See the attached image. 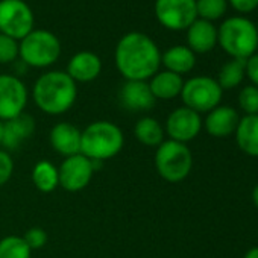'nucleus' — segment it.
<instances>
[{
	"instance_id": "nucleus-1",
	"label": "nucleus",
	"mask_w": 258,
	"mask_h": 258,
	"mask_svg": "<svg viewBox=\"0 0 258 258\" xmlns=\"http://www.w3.org/2000/svg\"><path fill=\"white\" fill-rule=\"evenodd\" d=\"M118 73L126 81H149L161 66V52L157 43L143 32L123 35L114 52Z\"/></svg>"
},
{
	"instance_id": "nucleus-2",
	"label": "nucleus",
	"mask_w": 258,
	"mask_h": 258,
	"mask_svg": "<svg viewBox=\"0 0 258 258\" xmlns=\"http://www.w3.org/2000/svg\"><path fill=\"white\" fill-rule=\"evenodd\" d=\"M78 84L61 70L43 73L32 87V99L47 115H61L76 102Z\"/></svg>"
},
{
	"instance_id": "nucleus-3",
	"label": "nucleus",
	"mask_w": 258,
	"mask_h": 258,
	"mask_svg": "<svg viewBox=\"0 0 258 258\" xmlns=\"http://www.w3.org/2000/svg\"><path fill=\"white\" fill-rule=\"evenodd\" d=\"M124 146V136L120 126L108 120L90 123L81 137V154L94 163L114 158Z\"/></svg>"
},
{
	"instance_id": "nucleus-4",
	"label": "nucleus",
	"mask_w": 258,
	"mask_h": 258,
	"mask_svg": "<svg viewBox=\"0 0 258 258\" xmlns=\"http://www.w3.org/2000/svg\"><path fill=\"white\" fill-rule=\"evenodd\" d=\"M217 44L234 59H247L258 49V32L246 17L226 19L217 28Z\"/></svg>"
},
{
	"instance_id": "nucleus-5",
	"label": "nucleus",
	"mask_w": 258,
	"mask_h": 258,
	"mask_svg": "<svg viewBox=\"0 0 258 258\" xmlns=\"http://www.w3.org/2000/svg\"><path fill=\"white\" fill-rule=\"evenodd\" d=\"M59 38L46 29H34L19 41V58L26 67L46 69L61 56Z\"/></svg>"
},
{
	"instance_id": "nucleus-6",
	"label": "nucleus",
	"mask_w": 258,
	"mask_h": 258,
	"mask_svg": "<svg viewBox=\"0 0 258 258\" xmlns=\"http://www.w3.org/2000/svg\"><path fill=\"white\" fill-rule=\"evenodd\" d=\"M158 175L172 184L184 181L193 169V154L184 143L164 140L155 151L154 157Z\"/></svg>"
},
{
	"instance_id": "nucleus-7",
	"label": "nucleus",
	"mask_w": 258,
	"mask_h": 258,
	"mask_svg": "<svg viewBox=\"0 0 258 258\" xmlns=\"http://www.w3.org/2000/svg\"><path fill=\"white\" fill-rule=\"evenodd\" d=\"M223 90L214 78L210 76H195L184 81L181 91V99L184 106L196 111L198 114L210 112L220 105Z\"/></svg>"
},
{
	"instance_id": "nucleus-8",
	"label": "nucleus",
	"mask_w": 258,
	"mask_h": 258,
	"mask_svg": "<svg viewBox=\"0 0 258 258\" xmlns=\"http://www.w3.org/2000/svg\"><path fill=\"white\" fill-rule=\"evenodd\" d=\"M34 31V13L25 0H0V34L17 41Z\"/></svg>"
},
{
	"instance_id": "nucleus-9",
	"label": "nucleus",
	"mask_w": 258,
	"mask_h": 258,
	"mask_svg": "<svg viewBox=\"0 0 258 258\" xmlns=\"http://www.w3.org/2000/svg\"><path fill=\"white\" fill-rule=\"evenodd\" d=\"M155 17L169 31H187L198 19L196 0H155Z\"/></svg>"
},
{
	"instance_id": "nucleus-10",
	"label": "nucleus",
	"mask_w": 258,
	"mask_h": 258,
	"mask_svg": "<svg viewBox=\"0 0 258 258\" xmlns=\"http://www.w3.org/2000/svg\"><path fill=\"white\" fill-rule=\"evenodd\" d=\"M29 93L25 82L14 75H0V120L7 121L25 112Z\"/></svg>"
},
{
	"instance_id": "nucleus-11",
	"label": "nucleus",
	"mask_w": 258,
	"mask_h": 258,
	"mask_svg": "<svg viewBox=\"0 0 258 258\" xmlns=\"http://www.w3.org/2000/svg\"><path fill=\"white\" fill-rule=\"evenodd\" d=\"M97 164L100 163H94L82 154L64 158V161L58 167L59 185L70 193L84 190L90 184Z\"/></svg>"
},
{
	"instance_id": "nucleus-12",
	"label": "nucleus",
	"mask_w": 258,
	"mask_h": 258,
	"mask_svg": "<svg viewBox=\"0 0 258 258\" xmlns=\"http://www.w3.org/2000/svg\"><path fill=\"white\" fill-rule=\"evenodd\" d=\"M202 126L204 121L201 114L187 106H179L167 115L164 133L169 136V140L187 145L199 136Z\"/></svg>"
},
{
	"instance_id": "nucleus-13",
	"label": "nucleus",
	"mask_w": 258,
	"mask_h": 258,
	"mask_svg": "<svg viewBox=\"0 0 258 258\" xmlns=\"http://www.w3.org/2000/svg\"><path fill=\"white\" fill-rule=\"evenodd\" d=\"M118 99L120 103L131 112L149 111L157 102L148 81H126L120 88Z\"/></svg>"
},
{
	"instance_id": "nucleus-14",
	"label": "nucleus",
	"mask_w": 258,
	"mask_h": 258,
	"mask_svg": "<svg viewBox=\"0 0 258 258\" xmlns=\"http://www.w3.org/2000/svg\"><path fill=\"white\" fill-rule=\"evenodd\" d=\"M238 121L240 115L235 108L228 105H219L207 114L204 120V127L208 136L214 139H226L235 134Z\"/></svg>"
},
{
	"instance_id": "nucleus-15",
	"label": "nucleus",
	"mask_w": 258,
	"mask_h": 258,
	"mask_svg": "<svg viewBox=\"0 0 258 258\" xmlns=\"http://www.w3.org/2000/svg\"><path fill=\"white\" fill-rule=\"evenodd\" d=\"M81 137L82 131L78 126L69 121H61L50 129L49 142L56 154L69 158L81 154Z\"/></svg>"
},
{
	"instance_id": "nucleus-16",
	"label": "nucleus",
	"mask_w": 258,
	"mask_h": 258,
	"mask_svg": "<svg viewBox=\"0 0 258 258\" xmlns=\"http://www.w3.org/2000/svg\"><path fill=\"white\" fill-rule=\"evenodd\" d=\"M35 133V120L32 115L23 112L19 117L4 121L2 146L5 151H19L25 142H28Z\"/></svg>"
},
{
	"instance_id": "nucleus-17",
	"label": "nucleus",
	"mask_w": 258,
	"mask_h": 258,
	"mask_svg": "<svg viewBox=\"0 0 258 258\" xmlns=\"http://www.w3.org/2000/svg\"><path fill=\"white\" fill-rule=\"evenodd\" d=\"M102 72V59L99 55L90 50H82L75 53L67 64V75L78 84L93 82L99 78Z\"/></svg>"
},
{
	"instance_id": "nucleus-18",
	"label": "nucleus",
	"mask_w": 258,
	"mask_h": 258,
	"mask_svg": "<svg viewBox=\"0 0 258 258\" xmlns=\"http://www.w3.org/2000/svg\"><path fill=\"white\" fill-rule=\"evenodd\" d=\"M187 47L193 53H208L217 44V28L214 23L196 19L187 28Z\"/></svg>"
},
{
	"instance_id": "nucleus-19",
	"label": "nucleus",
	"mask_w": 258,
	"mask_h": 258,
	"mask_svg": "<svg viewBox=\"0 0 258 258\" xmlns=\"http://www.w3.org/2000/svg\"><path fill=\"white\" fill-rule=\"evenodd\" d=\"M149 87L154 94V97L158 100H172L178 96H181L184 79L182 76L172 73L169 70L157 72L149 79Z\"/></svg>"
},
{
	"instance_id": "nucleus-20",
	"label": "nucleus",
	"mask_w": 258,
	"mask_h": 258,
	"mask_svg": "<svg viewBox=\"0 0 258 258\" xmlns=\"http://www.w3.org/2000/svg\"><path fill=\"white\" fill-rule=\"evenodd\" d=\"M234 136L241 152L258 158V114L241 117Z\"/></svg>"
},
{
	"instance_id": "nucleus-21",
	"label": "nucleus",
	"mask_w": 258,
	"mask_h": 258,
	"mask_svg": "<svg viewBox=\"0 0 258 258\" xmlns=\"http://www.w3.org/2000/svg\"><path fill=\"white\" fill-rule=\"evenodd\" d=\"M161 64L166 70L182 76L195 69L196 53H193L187 46H173L161 53Z\"/></svg>"
},
{
	"instance_id": "nucleus-22",
	"label": "nucleus",
	"mask_w": 258,
	"mask_h": 258,
	"mask_svg": "<svg viewBox=\"0 0 258 258\" xmlns=\"http://www.w3.org/2000/svg\"><path fill=\"white\" fill-rule=\"evenodd\" d=\"M136 139L148 146V148H158L164 142V126L155 117H142L134 126Z\"/></svg>"
},
{
	"instance_id": "nucleus-23",
	"label": "nucleus",
	"mask_w": 258,
	"mask_h": 258,
	"mask_svg": "<svg viewBox=\"0 0 258 258\" xmlns=\"http://www.w3.org/2000/svg\"><path fill=\"white\" fill-rule=\"evenodd\" d=\"M32 182L41 193H52L59 187V172L50 161L41 160L32 169Z\"/></svg>"
},
{
	"instance_id": "nucleus-24",
	"label": "nucleus",
	"mask_w": 258,
	"mask_h": 258,
	"mask_svg": "<svg viewBox=\"0 0 258 258\" xmlns=\"http://www.w3.org/2000/svg\"><path fill=\"white\" fill-rule=\"evenodd\" d=\"M244 67H246V59H231L228 62H225L219 72V76H217V84L220 85L222 90H232L235 87H238L244 76H246V72H244Z\"/></svg>"
},
{
	"instance_id": "nucleus-25",
	"label": "nucleus",
	"mask_w": 258,
	"mask_h": 258,
	"mask_svg": "<svg viewBox=\"0 0 258 258\" xmlns=\"http://www.w3.org/2000/svg\"><path fill=\"white\" fill-rule=\"evenodd\" d=\"M0 258H32V250L22 235H7L0 240Z\"/></svg>"
},
{
	"instance_id": "nucleus-26",
	"label": "nucleus",
	"mask_w": 258,
	"mask_h": 258,
	"mask_svg": "<svg viewBox=\"0 0 258 258\" xmlns=\"http://www.w3.org/2000/svg\"><path fill=\"white\" fill-rule=\"evenodd\" d=\"M228 2L226 0H196V13L198 19L214 22L225 16Z\"/></svg>"
},
{
	"instance_id": "nucleus-27",
	"label": "nucleus",
	"mask_w": 258,
	"mask_h": 258,
	"mask_svg": "<svg viewBox=\"0 0 258 258\" xmlns=\"http://www.w3.org/2000/svg\"><path fill=\"white\" fill-rule=\"evenodd\" d=\"M238 106L244 112V115H256L258 114V87L255 85L243 87L238 93Z\"/></svg>"
},
{
	"instance_id": "nucleus-28",
	"label": "nucleus",
	"mask_w": 258,
	"mask_h": 258,
	"mask_svg": "<svg viewBox=\"0 0 258 258\" xmlns=\"http://www.w3.org/2000/svg\"><path fill=\"white\" fill-rule=\"evenodd\" d=\"M19 58V41L0 34V64H10Z\"/></svg>"
},
{
	"instance_id": "nucleus-29",
	"label": "nucleus",
	"mask_w": 258,
	"mask_h": 258,
	"mask_svg": "<svg viewBox=\"0 0 258 258\" xmlns=\"http://www.w3.org/2000/svg\"><path fill=\"white\" fill-rule=\"evenodd\" d=\"M26 241V244L31 247V250H37V249H43L47 243V232L43 229V228H38V226H34V228H29L25 235H22Z\"/></svg>"
},
{
	"instance_id": "nucleus-30",
	"label": "nucleus",
	"mask_w": 258,
	"mask_h": 258,
	"mask_svg": "<svg viewBox=\"0 0 258 258\" xmlns=\"http://www.w3.org/2000/svg\"><path fill=\"white\" fill-rule=\"evenodd\" d=\"M14 173V160L5 149H0V187H4Z\"/></svg>"
},
{
	"instance_id": "nucleus-31",
	"label": "nucleus",
	"mask_w": 258,
	"mask_h": 258,
	"mask_svg": "<svg viewBox=\"0 0 258 258\" xmlns=\"http://www.w3.org/2000/svg\"><path fill=\"white\" fill-rule=\"evenodd\" d=\"M246 76L252 82V85L258 87V53H253L246 59V67H244Z\"/></svg>"
},
{
	"instance_id": "nucleus-32",
	"label": "nucleus",
	"mask_w": 258,
	"mask_h": 258,
	"mask_svg": "<svg viewBox=\"0 0 258 258\" xmlns=\"http://www.w3.org/2000/svg\"><path fill=\"white\" fill-rule=\"evenodd\" d=\"M226 2L241 14L252 13L258 8V0H226Z\"/></svg>"
},
{
	"instance_id": "nucleus-33",
	"label": "nucleus",
	"mask_w": 258,
	"mask_h": 258,
	"mask_svg": "<svg viewBox=\"0 0 258 258\" xmlns=\"http://www.w3.org/2000/svg\"><path fill=\"white\" fill-rule=\"evenodd\" d=\"M243 258H258V246L250 247V249L244 253V256H243Z\"/></svg>"
},
{
	"instance_id": "nucleus-34",
	"label": "nucleus",
	"mask_w": 258,
	"mask_h": 258,
	"mask_svg": "<svg viewBox=\"0 0 258 258\" xmlns=\"http://www.w3.org/2000/svg\"><path fill=\"white\" fill-rule=\"evenodd\" d=\"M252 201H253V204H255V207L258 208V184L253 187V190H252Z\"/></svg>"
},
{
	"instance_id": "nucleus-35",
	"label": "nucleus",
	"mask_w": 258,
	"mask_h": 258,
	"mask_svg": "<svg viewBox=\"0 0 258 258\" xmlns=\"http://www.w3.org/2000/svg\"><path fill=\"white\" fill-rule=\"evenodd\" d=\"M2 139H4V121L0 120V146H2Z\"/></svg>"
},
{
	"instance_id": "nucleus-36",
	"label": "nucleus",
	"mask_w": 258,
	"mask_h": 258,
	"mask_svg": "<svg viewBox=\"0 0 258 258\" xmlns=\"http://www.w3.org/2000/svg\"><path fill=\"white\" fill-rule=\"evenodd\" d=\"M256 32H258V25H256Z\"/></svg>"
}]
</instances>
